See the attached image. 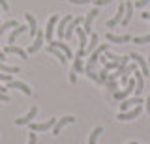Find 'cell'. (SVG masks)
Segmentation results:
<instances>
[{
  "instance_id": "cell-1",
  "label": "cell",
  "mask_w": 150,
  "mask_h": 144,
  "mask_svg": "<svg viewBox=\"0 0 150 144\" xmlns=\"http://www.w3.org/2000/svg\"><path fill=\"white\" fill-rule=\"evenodd\" d=\"M105 51H109V43H103V45H98L96 51L90 54V58H88V62H86V66H84V73L86 71H94V67L98 66V62H100V56Z\"/></svg>"
},
{
  "instance_id": "cell-2",
  "label": "cell",
  "mask_w": 150,
  "mask_h": 144,
  "mask_svg": "<svg viewBox=\"0 0 150 144\" xmlns=\"http://www.w3.org/2000/svg\"><path fill=\"white\" fill-rule=\"evenodd\" d=\"M143 112V107L137 105V107H133V109H129V110H126V112H118V116H116V120H120V122H129V120H133V118H137V116Z\"/></svg>"
},
{
  "instance_id": "cell-3",
  "label": "cell",
  "mask_w": 150,
  "mask_h": 144,
  "mask_svg": "<svg viewBox=\"0 0 150 144\" xmlns=\"http://www.w3.org/2000/svg\"><path fill=\"white\" fill-rule=\"evenodd\" d=\"M129 56V60H133L135 64L141 67V73H143V77H148L150 75V69H148V64H146V60H144L141 54H137V53H129L128 54Z\"/></svg>"
},
{
  "instance_id": "cell-4",
  "label": "cell",
  "mask_w": 150,
  "mask_h": 144,
  "mask_svg": "<svg viewBox=\"0 0 150 144\" xmlns=\"http://www.w3.org/2000/svg\"><path fill=\"white\" fill-rule=\"evenodd\" d=\"M56 124V118H49L47 122H30L28 125H30L32 131H49L51 127H54Z\"/></svg>"
},
{
  "instance_id": "cell-5",
  "label": "cell",
  "mask_w": 150,
  "mask_h": 144,
  "mask_svg": "<svg viewBox=\"0 0 150 144\" xmlns=\"http://www.w3.org/2000/svg\"><path fill=\"white\" fill-rule=\"evenodd\" d=\"M58 21H60V17L56 15H51L49 17V21H47V26H45V39L47 41H53V34H54V26L58 25Z\"/></svg>"
},
{
  "instance_id": "cell-6",
  "label": "cell",
  "mask_w": 150,
  "mask_h": 144,
  "mask_svg": "<svg viewBox=\"0 0 150 144\" xmlns=\"http://www.w3.org/2000/svg\"><path fill=\"white\" fill-rule=\"evenodd\" d=\"M98 13H100V10H98V8H94V10H90V11H88L86 13V17H84V34H86V36H90L92 34V22H94V19H96V15H98Z\"/></svg>"
},
{
  "instance_id": "cell-7",
  "label": "cell",
  "mask_w": 150,
  "mask_h": 144,
  "mask_svg": "<svg viewBox=\"0 0 150 144\" xmlns=\"http://www.w3.org/2000/svg\"><path fill=\"white\" fill-rule=\"evenodd\" d=\"M43 39H45V32H43V30H38V32H36V39H34V43H32L30 47L26 49V53H28V54L38 53V51L41 49V45H43Z\"/></svg>"
},
{
  "instance_id": "cell-8",
  "label": "cell",
  "mask_w": 150,
  "mask_h": 144,
  "mask_svg": "<svg viewBox=\"0 0 150 144\" xmlns=\"http://www.w3.org/2000/svg\"><path fill=\"white\" fill-rule=\"evenodd\" d=\"M75 122V116H64V118H58L56 120V124H54V127H53V135H60L62 133V129L66 127L68 124H73Z\"/></svg>"
},
{
  "instance_id": "cell-9",
  "label": "cell",
  "mask_w": 150,
  "mask_h": 144,
  "mask_svg": "<svg viewBox=\"0 0 150 144\" xmlns=\"http://www.w3.org/2000/svg\"><path fill=\"white\" fill-rule=\"evenodd\" d=\"M141 103H144L143 101V97H128V99H124V101H120V112H126V110H129V109H133V107H137Z\"/></svg>"
},
{
  "instance_id": "cell-10",
  "label": "cell",
  "mask_w": 150,
  "mask_h": 144,
  "mask_svg": "<svg viewBox=\"0 0 150 144\" xmlns=\"http://www.w3.org/2000/svg\"><path fill=\"white\" fill-rule=\"evenodd\" d=\"M51 43V47H54V49H58V51H62V53L66 54V58H75V54H73V51H71V47H69L68 43H64L62 39H58V41H49Z\"/></svg>"
},
{
  "instance_id": "cell-11",
  "label": "cell",
  "mask_w": 150,
  "mask_h": 144,
  "mask_svg": "<svg viewBox=\"0 0 150 144\" xmlns=\"http://www.w3.org/2000/svg\"><path fill=\"white\" fill-rule=\"evenodd\" d=\"M83 17H73L71 21L68 22V26H66V34H64V39H71V36H73V32L77 26H81L83 25Z\"/></svg>"
},
{
  "instance_id": "cell-12",
  "label": "cell",
  "mask_w": 150,
  "mask_h": 144,
  "mask_svg": "<svg viewBox=\"0 0 150 144\" xmlns=\"http://www.w3.org/2000/svg\"><path fill=\"white\" fill-rule=\"evenodd\" d=\"M73 19L71 13H68L66 17H62V19L58 21V25H56V36H58V39H64V34H66V26H68V22Z\"/></svg>"
},
{
  "instance_id": "cell-13",
  "label": "cell",
  "mask_w": 150,
  "mask_h": 144,
  "mask_svg": "<svg viewBox=\"0 0 150 144\" xmlns=\"http://www.w3.org/2000/svg\"><path fill=\"white\" fill-rule=\"evenodd\" d=\"M36 114H38V107H30V110H28L25 116L17 118V120H15V124H17V125H28V124L32 122V120L36 118Z\"/></svg>"
},
{
  "instance_id": "cell-14",
  "label": "cell",
  "mask_w": 150,
  "mask_h": 144,
  "mask_svg": "<svg viewBox=\"0 0 150 144\" xmlns=\"http://www.w3.org/2000/svg\"><path fill=\"white\" fill-rule=\"evenodd\" d=\"M135 92H133V94L135 96H137V97H141V96H143V92H144V77H143V73H139L137 71V69H135Z\"/></svg>"
},
{
  "instance_id": "cell-15",
  "label": "cell",
  "mask_w": 150,
  "mask_h": 144,
  "mask_svg": "<svg viewBox=\"0 0 150 144\" xmlns=\"http://www.w3.org/2000/svg\"><path fill=\"white\" fill-rule=\"evenodd\" d=\"M4 53H6V54H15V56L23 58V60L28 58V53H26L25 49L17 47V45H6V47H4Z\"/></svg>"
},
{
  "instance_id": "cell-16",
  "label": "cell",
  "mask_w": 150,
  "mask_h": 144,
  "mask_svg": "<svg viewBox=\"0 0 150 144\" xmlns=\"http://www.w3.org/2000/svg\"><path fill=\"white\" fill-rule=\"evenodd\" d=\"M124 6H126V13H124V19L120 21V25H122V26H128V25H129V21H131V17H133V10H135V6H133V2H131V0L124 2Z\"/></svg>"
},
{
  "instance_id": "cell-17",
  "label": "cell",
  "mask_w": 150,
  "mask_h": 144,
  "mask_svg": "<svg viewBox=\"0 0 150 144\" xmlns=\"http://www.w3.org/2000/svg\"><path fill=\"white\" fill-rule=\"evenodd\" d=\"M6 88H17L19 92H23L25 96H32V90H30V86L25 84V82H21V81H11V82H8V86Z\"/></svg>"
},
{
  "instance_id": "cell-18",
  "label": "cell",
  "mask_w": 150,
  "mask_h": 144,
  "mask_svg": "<svg viewBox=\"0 0 150 144\" xmlns=\"http://www.w3.org/2000/svg\"><path fill=\"white\" fill-rule=\"evenodd\" d=\"M28 28V26H25V25H19V26H15V28H13L11 32H9V36H8V45H13L17 41V38L19 36L23 34V32H25Z\"/></svg>"
},
{
  "instance_id": "cell-19",
  "label": "cell",
  "mask_w": 150,
  "mask_h": 144,
  "mask_svg": "<svg viewBox=\"0 0 150 144\" xmlns=\"http://www.w3.org/2000/svg\"><path fill=\"white\" fill-rule=\"evenodd\" d=\"M124 13H126V6H124V4H120V8H118V11L115 13V17L107 21V26H109V28H112L115 25H118V22L124 19Z\"/></svg>"
},
{
  "instance_id": "cell-20",
  "label": "cell",
  "mask_w": 150,
  "mask_h": 144,
  "mask_svg": "<svg viewBox=\"0 0 150 144\" xmlns=\"http://www.w3.org/2000/svg\"><path fill=\"white\" fill-rule=\"evenodd\" d=\"M25 19H26V25H28V34H30V36H36V32H38L36 17L32 15V13H25Z\"/></svg>"
},
{
  "instance_id": "cell-21",
  "label": "cell",
  "mask_w": 150,
  "mask_h": 144,
  "mask_svg": "<svg viewBox=\"0 0 150 144\" xmlns=\"http://www.w3.org/2000/svg\"><path fill=\"white\" fill-rule=\"evenodd\" d=\"M105 38H107V41H111V43H128V41L131 39V36H129V34L116 36V34H112V32H109Z\"/></svg>"
},
{
  "instance_id": "cell-22",
  "label": "cell",
  "mask_w": 150,
  "mask_h": 144,
  "mask_svg": "<svg viewBox=\"0 0 150 144\" xmlns=\"http://www.w3.org/2000/svg\"><path fill=\"white\" fill-rule=\"evenodd\" d=\"M98 43H100V36H98V34H90V39H88V45H86V49H84V54H92L94 51H96Z\"/></svg>"
},
{
  "instance_id": "cell-23",
  "label": "cell",
  "mask_w": 150,
  "mask_h": 144,
  "mask_svg": "<svg viewBox=\"0 0 150 144\" xmlns=\"http://www.w3.org/2000/svg\"><path fill=\"white\" fill-rule=\"evenodd\" d=\"M75 32H77V36H79V51H84L86 49V45H88V36L84 34V30L83 28H75Z\"/></svg>"
},
{
  "instance_id": "cell-24",
  "label": "cell",
  "mask_w": 150,
  "mask_h": 144,
  "mask_svg": "<svg viewBox=\"0 0 150 144\" xmlns=\"http://www.w3.org/2000/svg\"><path fill=\"white\" fill-rule=\"evenodd\" d=\"M47 51H49L51 54H54V56H56V58L60 60V64H62V66H66V64H68V58H66V54L62 53V51H58V49L51 47V45H49V47H47Z\"/></svg>"
},
{
  "instance_id": "cell-25",
  "label": "cell",
  "mask_w": 150,
  "mask_h": 144,
  "mask_svg": "<svg viewBox=\"0 0 150 144\" xmlns=\"http://www.w3.org/2000/svg\"><path fill=\"white\" fill-rule=\"evenodd\" d=\"M15 26H19V22L17 21H6V22H2V25H0V38H2L4 36V32H8L9 28H15Z\"/></svg>"
},
{
  "instance_id": "cell-26",
  "label": "cell",
  "mask_w": 150,
  "mask_h": 144,
  "mask_svg": "<svg viewBox=\"0 0 150 144\" xmlns=\"http://www.w3.org/2000/svg\"><path fill=\"white\" fill-rule=\"evenodd\" d=\"M0 71L13 75V73H19V67H17V66H8L6 62H2V60H0Z\"/></svg>"
},
{
  "instance_id": "cell-27",
  "label": "cell",
  "mask_w": 150,
  "mask_h": 144,
  "mask_svg": "<svg viewBox=\"0 0 150 144\" xmlns=\"http://www.w3.org/2000/svg\"><path fill=\"white\" fill-rule=\"evenodd\" d=\"M71 71H75V73H84L83 58H79V56H75V58H73V67H71Z\"/></svg>"
},
{
  "instance_id": "cell-28",
  "label": "cell",
  "mask_w": 150,
  "mask_h": 144,
  "mask_svg": "<svg viewBox=\"0 0 150 144\" xmlns=\"http://www.w3.org/2000/svg\"><path fill=\"white\" fill-rule=\"evenodd\" d=\"M101 133H103V127H94V131L90 133V140H88V144H98V138H100Z\"/></svg>"
},
{
  "instance_id": "cell-29",
  "label": "cell",
  "mask_w": 150,
  "mask_h": 144,
  "mask_svg": "<svg viewBox=\"0 0 150 144\" xmlns=\"http://www.w3.org/2000/svg\"><path fill=\"white\" fill-rule=\"evenodd\" d=\"M131 41H133V43H137V45L150 43V32H148V34H144V36H137V38H131Z\"/></svg>"
},
{
  "instance_id": "cell-30",
  "label": "cell",
  "mask_w": 150,
  "mask_h": 144,
  "mask_svg": "<svg viewBox=\"0 0 150 144\" xmlns=\"http://www.w3.org/2000/svg\"><path fill=\"white\" fill-rule=\"evenodd\" d=\"M0 81L11 82V81H13V75H9V73H2V71H0Z\"/></svg>"
},
{
  "instance_id": "cell-31",
  "label": "cell",
  "mask_w": 150,
  "mask_h": 144,
  "mask_svg": "<svg viewBox=\"0 0 150 144\" xmlns=\"http://www.w3.org/2000/svg\"><path fill=\"white\" fill-rule=\"evenodd\" d=\"M111 2H115V0H94L96 8H100V6H107V4H111Z\"/></svg>"
},
{
  "instance_id": "cell-32",
  "label": "cell",
  "mask_w": 150,
  "mask_h": 144,
  "mask_svg": "<svg viewBox=\"0 0 150 144\" xmlns=\"http://www.w3.org/2000/svg\"><path fill=\"white\" fill-rule=\"evenodd\" d=\"M68 2L77 4V6H84V4H88V2H94V0H68Z\"/></svg>"
},
{
  "instance_id": "cell-33",
  "label": "cell",
  "mask_w": 150,
  "mask_h": 144,
  "mask_svg": "<svg viewBox=\"0 0 150 144\" xmlns=\"http://www.w3.org/2000/svg\"><path fill=\"white\" fill-rule=\"evenodd\" d=\"M105 86L109 88L111 92H116V88H118V82H105Z\"/></svg>"
},
{
  "instance_id": "cell-34",
  "label": "cell",
  "mask_w": 150,
  "mask_h": 144,
  "mask_svg": "<svg viewBox=\"0 0 150 144\" xmlns=\"http://www.w3.org/2000/svg\"><path fill=\"white\" fill-rule=\"evenodd\" d=\"M148 2H150V0H137V2H135L133 6H135V8H144Z\"/></svg>"
},
{
  "instance_id": "cell-35",
  "label": "cell",
  "mask_w": 150,
  "mask_h": 144,
  "mask_svg": "<svg viewBox=\"0 0 150 144\" xmlns=\"http://www.w3.org/2000/svg\"><path fill=\"white\" fill-rule=\"evenodd\" d=\"M38 142V138H36V133L32 131L30 135H28V144H36Z\"/></svg>"
},
{
  "instance_id": "cell-36",
  "label": "cell",
  "mask_w": 150,
  "mask_h": 144,
  "mask_svg": "<svg viewBox=\"0 0 150 144\" xmlns=\"http://www.w3.org/2000/svg\"><path fill=\"white\" fill-rule=\"evenodd\" d=\"M69 82H71V84L77 82V73H75V71H69Z\"/></svg>"
},
{
  "instance_id": "cell-37",
  "label": "cell",
  "mask_w": 150,
  "mask_h": 144,
  "mask_svg": "<svg viewBox=\"0 0 150 144\" xmlns=\"http://www.w3.org/2000/svg\"><path fill=\"white\" fill-rule=\"evenodd\" d=\"M0 8H2V11H8L9 10V4L6 2V0H0Z\"/></svg>"
},
{
  "instance_id": "cell-38",
  "label": "cell",
  "mask_w": 150,
  "mask_h": 144,
  "mask_svg": "<svg viewBox=\"0 0 150 144\" xmlns=\"http://www.w3.org/2000/svg\"><path fill=\"white\" fill-rule=\"evenodd\" d=\"M144 109H146V114H150V94L146 97V103H144Z\"/></svg>"
},
{
  "instance_id": "cell-39",
  "label": "cell",
  "mask_w": 150,
  "mask_h": 144,
  "mask_svg": "<svg viewBox=\"0 0 150 144\" xmlns=\"http://www.w3.org/2000/svg\"><path fill=\"white\" fill-rule=\"evenodd\" d=\"M0 101H2V103H8V101H9V96L8 94H0Z\"/></svg>"
},
{
  "instance_id": "cell-40",
  "label": "cell",
  "mask_w": 150,
  "mask_h": 144,
  "mask_svg": "<svg viewBox=\"0 0 150 144\" xmlns=\"http://www.w3.org/2000/svg\"><path fill=\"white\" fill-rule=\"evenodd\" d=\"M6 92H8V88H6V86H2V84H0V94H6Z\"/></svg>"
},
{
  "instance_id": "cell-41",
  "label": "cell",
  "mask_w": 150,
  "mask_h": 144,
  "mask_svg": "<svg viewBox=\"0 0 150 144\" xmlns=\"http://www.w3.org/2000/svg\"><path fill=\"white\" fill-rule=\"evenodd\" d=\"M0 60H2V62L6 60V53H4V51H0Z\"/></svg>"
},
{
  "instance_id": "cell-42",
  "label": "cell",
  "mask_w": 150,
  "mask_h": 144,
  "mask_svg": "<svg viewBox=\"0 0 150 144\" xmlns=\"http://www.w3.org/2000/svg\"><path fill=\"white\" fill-rule=\"evenodd\" d=\"M146 64H148V69H150V54H148V60H146Z\"/></svg>"
},
{
  "instance_id": "cell-43",
  "label": "cell",
  "mask_w": 150,
  "mask_h": 144,
  "mask_svg": "<svg viewBox=\"0 0 150 144\" xmlns=\"http://www.w3.org/2000/svg\"><path fill=\"white\" fill-rule=\"evenodd\" d=\"M128 144H137V142H135V140H131V142H128Z\"/></svg>"
},
{
  "instance_id": "cell-44",
  "label": "cell",
  "mask_w": 150,
  "mask_h": 144,
  "mask_svg": "<svg viewBox=\"0 0 150 144\" xmlns=\"http://www.w3.org/2000/svg\"><path fill=\"white\" fill-rule=\"evenodd\" d=\"M146 19H150V11H148V15H146Z\"/></svg>"
},
{
  "instance_id": "cell-45",
  "label": "cell",
  "mask_w": 150,
  "mask_h": 144,
  "mask_svg": "<svg viewBox=\"0 0 150 144\" xmlns=\"http://www.w3.org/2000/svg\"><path fill=\"white\" fill-rule=\"evenodd\" d=\"M0 13H2V8H0Z\"/></svg>"
}]
</instances>
